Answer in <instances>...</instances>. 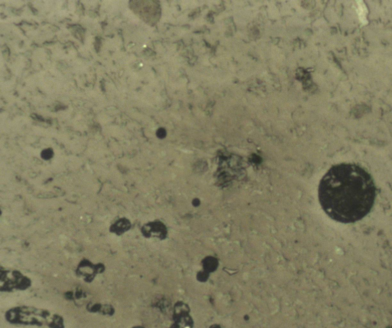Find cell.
<instances>
[{"instance_id": "cell-1", "label": "cell", "mask_w": 392, "mask_h": 328, "mask_svg": "<svg viewBox=\"0 0 392 328\" xmlns=\"http://www.w3.org/2000/svg\"><path fill=\"white\" fill-rule=\"evenodd\" d=\"M377 188L371 174L355 163L336 164L318 188L319 204L334 221L348 224L362 220L374 207Z\"/></svg>"}, {"instance_id": "cell-3", "label": "cell", "mask_w": 392, "mask_h": 328, "mask_svg": "<svg viewBox=\"0 0 392 328\" xmlns=\"http://www.w3.org/2000/svg\"><path fill=\"white\" fill-rule=\"evenodd\" d=\"M31 281L29 278L16 271H2L1 274V290L13 291V290L26 289L30 287Z\"/></svg>"}, {"instance_id": "cell-8", "label": "cell", "mask_w": 392, "mask_h": 328, "mask_svg": "<svg viewBox=\"0 0 392 328\" xmlns=\"http://www.w3.org/2000/svg\"><path fill=\"white\" fill-rule=\"evenodd\" d=\"M165 130H164L163 129H159V130H158L157 135L159 137H162V136H165Z\"/></svg>"}, {"instance_id": "cell-6", "label": "cell", "mask_w": 392, "mask_h": 328, "mask_svg": "<svg viewBox=\"0 0 392 328\" xmlns=\"http://www.w3.org/2000/svg\"><path fill=\"white\" fill-rule=\"evenodd\" d=\"M130 222L126 219H120L118 221L116 222L114 225H112L110 231L116 235H122L124 232L128 231L130 229Z\"/></svg>"}, {"instance_id": "cell-9", "label": "cell", "mask_w": 392, "mask_h": 328, "mask_svg": "<svg viewBox=\"0 0 392 328\" xmlns=\"http://www.w3.org/2000/svg\"><path fill=\"white\" fill-rule=\"evenodd\" d=\"M133 328H144V327H143V326H135V327Z\"/></svg>"}, {"instance_id": "cell-4", "label": "cell", "mask_w": 392, "mask_h": 328, "mask_svg": "<svg viewBox=\"0 0 392 328\" xmlns=\"http://www.w3.org/2000/svg\"><path fill=\"white\" fill-rule=\"evenodd\" d=\"M104 267L101 265H94L88 261H84L78 266V274L83 277L85 281H91L94 279L97 273L104 271Z\"/></svg>"}, {"instance_id": "cell-2", "label": "cell", "mask_w": 392, "mask_h": 328, "mask_svg": "<svg viewBox=\"0 0 392 328\" xmlns=\"http://www.w3.org/2000/svg\"><path fill=\"white\" fill-rule=\"evenodd\" d=\"M6 319L13 324L64 328V320L61 316L53 314L45 309L33 307L25 306L10 309L6 313Z\"/></svg>"}, {"instance_id": "cell-5", "label": "cell", "mask_w": 392, "mask_h": 328, "mask_svg": "<svg viewBox=\"0 0 392 328\" xmlns=\"http://www.w3.org/2000/svg\"><path fill=\"white\" fill-rule=\"evenodd\" d=\"M142 233L146 237H162L165 233V229L161 223L157 222L149 223L142 228Z\"/></svg>"}, {"instance_id": "cell-7", "label": "cell", "mask_w": 392, "mask_h": 328, "mask_svg": "<svg viewBox=\"0 0 392 328\" xmlns=\"http://www.w3.org/2000/svg\"><path fill=\"white\" fill-rule=\"evenodd\" d=\"M53 156V151L52 149H46L43 150L42 153V157L45 159H49Z\"/></svg>"}]
</instances>
